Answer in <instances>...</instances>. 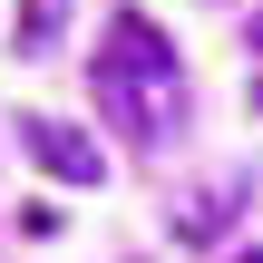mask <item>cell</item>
Instances as JSON below:
<instances>
[{
    "mask_svg": "<svg viewBox=\"0 0 263 263\" xmlns=\"http://www.w3.org/2000/svg\"><path fill=\"white\" fill-rule=\"evenodd\" d=\"M10 39H20L29 59H49V49H59V0H20V29H10Z\"/></svg>",
    "mask_w": 263,
    "mask_h": 263,
    "instance_id": "obj_4",
    "label": "cell"
},
{
    "mask_svg": "<svg viewBox=\"0 0 263 263\" xmlns=\"http://www.w3.org/2000/svg\"><path fill=\"white\" fill-rule=\"evenodd\" d=\"M88 98H98V117H107L127 146H166V137H176V117H185V68H176V49L156 39L146 10H117V20H107V39H98V59H88Z\"/></svg>",
    "mask_w": 263,
    "mask_h": 263,
    "instance_id": "obj_1",
    "label": "cell"
},
{
    "mask_svg": "<svg viewBox=\"0 0 263 263\" xmlns=\"http://www.w3.org/2000/svg\"><path fill=\"white\" fill-rule=\"evenodd\" d=\"M20 146L59 176V185H78V195H98V176H107V146L98 137H78L68 117H39V107H20Z\"/></svg>",
    "mask_w": 263,
    "mask_h": 263,
    "instance_id": "obj_2",
    "label": "cell"
},
{
    "mask_svg": "<svg viewBox=\"0 0 263 263\" xmlns=\"http://www.w3.org/2000/svg\"><path fill=\"white\" fill-rule=\"evenodd\" d=\"M224 215H234V185H195V205L176 215V234H185V244H205V234H215Z\"/></svg>",
    "mask_w": 263,
    "mask_h": 263,
    "instance_id": "obj_3",
    "label": "cell"
},
{
    "mask_svg": "<svg viewBox=\"0 0 263 263\" xmlns=\"http://www.w3.org/2000/svg\"><path fill=\"white\" fill-rule=\"evenodd\" d=\"M244 39H254V49H263V10H254V20H244Z\"/></svg>",
    "mask_w": 263,
    "mask_h": 263,
    "instance_id": "obj_5",
    "label": "cell"
},
{
    "mask_svg": "<svg viewBox=\"0 0 263 263\" xmlns=\"http://www.w3.org/2000/svg\"><path fill=\"white\" fill-rule=\"evenodd\" d=\"M234 263H263V254H234Z\"/></svg>",
    "mask_w": 263,
    "mask_h": 263,
    "instance_id": "obj_6",
    "label": "cell"
}]
</instances>
